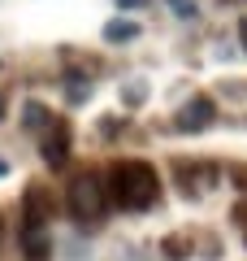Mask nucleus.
I'll list each match as a JSON object with an SVG mask.
<instances>
[{"instance_id":"1","label":"nucleus","mask_w":247,"mask_h":261,"mask_svg":"<svg viewBox=\"0 0 247 261\" xmlns=\"http://www.w3.org/2000/svg\"><path fill=\"white\" fill-rule=\"evenodd\" d=\"M104 192H109V205L117 209H152L161 196V178L147 161H117L104 178Z\"/></svg>"},{"instance_id":"2","label":"nucleus","mask_w":247,"mask_h":261,"mask_svg":"<svg viewBox=\"0 0 247 261\" xmlns=\"http://www.w3.org/2000/svg\"><path fill=\"white\" fill-rule=\"evenodd\" d=\"M65 209H70L78 222H96V218L109 209V192H104V178H100V174H91V170L74 174V183L65 187Z\"/></svg>"},{"instance_id":"3","label":"nucleus","mask_w":247,"mask_h":261,"mask_svg":"<svg viewBox=\"0 0 247 261\" xmlns=\"http://www.w3.org/2000/svg\"><path fill=\"white\" fill-rule=\"evenodd\" d=\"M174 174H178V187L191 192V196H204L212 183H217V170H212L208 161H178Z\"/></svg>"},{"instance_id":"4","label":"nucleus","mask_w":247,"mask_h":261,"mask_svg":"<svg viewBox=\"0 0 247 261\" xmlns=\"http://www.w3.org/2000/svg\"><path fill=\"white\" fill-rule=\"evenodd\" d=\"M39 140H44V161L52 170H61L65 166V157H70V126H65V122H48V130L44 135H39Z\"/></svg>"},{"instance_id":"5","label":"nucleus","mask_w":247,"mask_h":261,"mask_svg":"<svg viewBox=\"0 0 247 261\" xmlns=\"http://www.w3.org/2000/svg\"><path fill=\"white\" fill-rule=\"evenodd\" d=\"M212 118H217V105L208 96H191L182 105V113H178V130H204Z\"/></svg>"},{"instance_id":"6","label":"nucleus","mask_w":247,"mask_h":261,"mask_svg":"<svg viewBox=\"0 0 247 261\" xmlns=\"http://www.w3.org/2000/svg\"><path fill=\"white\" fill-rule=\"evenodd\" d=\"M22 252H26V261H48L52 257L48 222H26V231H22Z\"/></svg>"},{"instance_id":"7","label":"nucleus","mask_w":247,"mask_h":261,"mask_svg":"<svg viewBox=\"0 0 247 261\" xmlns=\"http://www.w3.org/2000/svg\"><path fill=\"white\" fill-rule=\"evenodd\" d=\"M52 196H48V187H26V222H48L52 218Z\"/></svg>"},{"instance_id":"8","label":"nucleus","mask_w":247,"mask_h":261,"mask_svg":"<svg viewBox=\"0 0 247 261\" xmlns=\"http://www.w3.org/2000/svg\"><path fill=\"white\" fill-rule=\"evenodd\" d=\"M22 122H26V130L44 135V130H48V122H52V113H48L39 100H26V109H22Z\"/></svg>"},{"instance_id":"9","label":"nucleus","mask_w":247,"mask_h":261,"mask_svg":"<svg viewBox=\"0 0 247 261\" xmlns=\"http://www.w3.org/2000/svg\"><path fill=\"white\" fill-rule=\"evenodd\" d=\"M135 35V22H109L104 27V39H113V44H121V39Z\"/></svg>"},{"instance_id":"10","label":"nucleus","mask_w":247,"mask_h":261,"mask_svg":"<svg viewBox=\"0 0 247 261\" xmlns=\"http://www.w3.org/2000/svg\"><path fill=\"white\" fill-rule=\"evenodd\" d=\"M238 44H243V48H247V18H243V22H238Z\"/></svg>"},{"instance_id":"11","label":"nucleus","mask_w":247,"mask_h":261,"mask_svg":"<svg viewBox=\"0 0 247 261\" xmlns=\"http://www.w3.org/2000/svg\"><path fill=\"white\" fill-rule=\"evenodd\" d=\"M117 5H139V0H117Z\"/></svg>"},{"instance_id":"12","label":"nucleus","mask_w":247,"mask_h":261,"mask_svg":"<svg viewBox=\"0 0 247 261\" xmlns=\"http://www.w3.org/2000/svg\"><path fill=\"white\" fill-rule=\"evenodd\" d=\"M5 170H9V166H5V161H0V174H5Z\"/></svg>"}]
</instances>
